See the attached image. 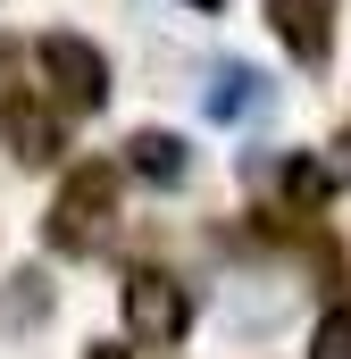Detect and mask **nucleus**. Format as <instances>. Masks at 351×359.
Here are the masks:
<instances>
[{"mask_svg":"<svg viewBox=\"0 0 351 359\" xmlns=\"http://www.w3.org/2000/svg\"><path fill=\"white\" fill-rule=\"evenodd\" d=\"M109 209H117V168H100V159L67 168L51 217H42V243L67 251V259H84V251H100V234H109Z\"/></svg>","mask_w":351,"mask_h":359,"instance_id":"1","label":"nucleus"},{"mask_svg":"<svg viewBox=\"0 0 351 359\" xmlns=\"http://www.w3.org/2000/svg\"><path fill=\"white\" fill-rule=\"evenodd\" d=\"M34 59H42V84H51L59 109L92 117V109L109 100V59L92 50L84 34H42V42H34Z\"/></svg>","mask_w":351,"mask_h":359,"instance_id":"2","label":"nucleus"},{"mask_svg":"<svg viewBox=\"0 0 351 359\" xmlns=\"http://www.w3.org/2000/svg\"><path fill=\"white\" fill-rule=\"evenodd\" d=\"M117 309H126L134 343H184V326H192V292L168 268H134L126 292H117Z\"/></svg>","mask_w":351,"mask_h":359,"instance_id":"3","label":"nucleus"},{"mask_svg":"<svg viewBox=\"0 0 351 359\" xmlns=\"http://www.w3.org/2000/svg\"><path fill=\"white\" fill-rule=\"evenodd\" d=\"M0 142H8L25 168H51V159H59V109L34 84H8L0 92Z\"/></svg>","mask_w":351,"mask_h":359,"instance_id":"4","label":"nucleus"},{"mask_svg":"<svg viewBox=\"0 0 351 359\" xmlns=\"http://www.w3.org/2000/svg\"><path fill=\"white\" fill-rule=\"evenodd\" d=\"M267 25H276V42L301 67H326V50H335V0H267Z\"/></svg>","mask_w":351,"mask_h":359,"instance_id":"5","label":"nucleus"},{"mask_svg":"<svg viewBox=\"0 0 351 359\" xmlns=\"http://www.w3.org/2000/svg\"><path fill=\"white\" fill-rule=\"evenodd\" d=\"M126 168H134L143 184H184V142L159 134V126H143V134L126 142Z\"/></svg>","mask_w":351,"mask_h":359,"instance_id":"6","label":"nucleus"},{"mask_svg":"<svg viewBox=\"0 0 351 359\" xmlns=\"http://www.w3.org/2000/svg\"><path fill=\"white\" fill-rule=\"evenodd\" d=\"M201 109H209V117H251V109H260V76H251V67H218Z\"/></svg>","mask_w":351,"mask_h":359,"instance_id":"7","label":"nucleus"},{"mask_svg":"<svg viewBox=\"0 0 351 359\" xmlns=\"http://www.w3.org/2000/svg\"><path fill=\"white\" fill-rule=\"evenodd\" d=\"M51 309V284L25 268V276H8V292H0V334H17V326H34Z\"/></svg>","mask_w":351,"mask_h":359,"instance_id":"8","label":"nucleus"},{"mask_svg":"<svg viewBox=\"0 0 351 359\" xmlns=\"http://www.w3.org/2000/svg\"><path fill=\"white\" fill-rule=\"evenodd\" d=\"M310 359H351V318L335 309L326 326H318V343H310Z\"/></svg>","mask_w":351,"mask_h":359,"instance_id":"9","label":"nucleus"},{"mask_svg":"<svg viewBox=\"0 0 351 359\" xmlns=\"http://www.w3.org/2000/svg\"><path fill=\"white\" fill-rule=\"evenodd\" d=\"M335 151H343V176H351V134H343V142H335Z\"/></svg>","mask_w":351,"mask_h":359,"instance_id":"10","label":"nucleus"},{"mask_svg":"<svg viewBox=\"0 0 351 359\" xmlns=\"http://www.w3.org/2000/svg\"><path fill=\"white\" fill-rule=\"evenodd\" d=\"M0 67H8V42H0Z\"/></svg>","mask_w":351,"mask_h":359,"instance_id":"11","label":"nucleus"},{"mask_svg":"<svg viewBox=\"0 0 351 359\" xmlns=\"http://www.w3.org/2000/svg\"><path fill=\"white\" fill-rule=\"evenodd\" d=\"M192 8H218V0H192Z\"/></svg>","mask_w":351,"mask_h":359,"instance_id":"12","label":"nucleus"}]
</instances>
